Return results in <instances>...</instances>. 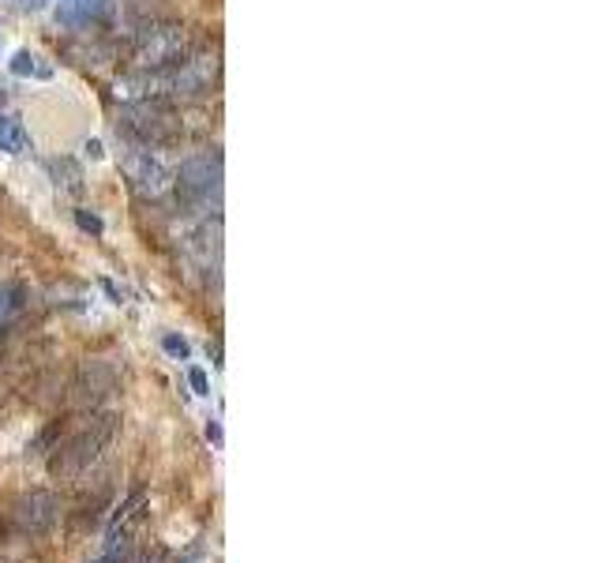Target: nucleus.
I'll return each mask as SVG.
<instances>
[{
	"label": "nucleus",
	"instance_id": "7ed1b4c3",
	"mask_svg": "<svg viewBox=\"0 0 600 563\" xmlns=\"http://www.w3.org/2000/svg\"><path fill=\"white\" fill-rule=\"evenodd\" d=\"M173 199L188 218H218L222 210V151L207 147L173 170Z\"/></svg>",
	"mask_w": 600,
	"mask_h": 563
},
{
	"label": "nucleus",
	"instance_id": "6e6552de",
	"mask_svg": "<svg viewBox=\"0 0 600 563\" xmlns=\"http://www.w3.org/2000/svg\"><path fill=\"white\" fill-rule=\"evenodd\" d=\"M60 496L53 489H26L8 504V526L20 538H42L60 522Z\"/></svg>",
	"mask_w": 600,
	"mask_h": 563
},
{
	"label": "nucleus",
	"instance_id": "ddd939ff",
	"mask_svg": "<svg viewBox=\"0 0 600 563\" xmlns=\"http://www.w3.org/2000/svg\"><path fill=\"white\" fill-rule=\"evenodd\" d=\"M34 60H38V57H34V53H15V57H12V72L15 76H49V68H38V65H34Z\"/></svg>",
	"mask_w": 600,
	"mask_h": 563
},
{
	"label": "nucleus",
	"instance_id": "2eb2a0df",
	"mask_svg": "<svg viewBox=\"0 0 600 563\" xmlns=\"http://www.w3.org/2000/svg\"><path fill=\"white\" fill-rule=\"evenodd\" d=\"M162 346H165V354H173V357H188V342H184V338H176V334H165V342H162Z\"/></svg>",
	"mask_w": 600,
	"mask_h": 563
},
{
	"label": "nucleus",
	"instance_id": "20e7f679",
	"mask_svg": "<svg viewBox=\"0 0 600 563\" xmlns=\"http://www.w3.org/2000/svg\"><path fill=\"white\" fill-rule=\"evenodd\" d=\"M117 136L165 151V147L181 143V139L188 136V128H184V120H181V105L125 102L120 105V117H117Z\"/></svg>",
	"mask_w": 600,
	"mask_h": 563
},
{
	"label": "nucleus",
	"instance_id": "f3484780",
	"mask_svg": "<svg viewBox=\"0 0 600 563\" xmlns=\"http://www.w3.org/2000/svg\"><path fill=\"white\" fill-rule=\"evenodd\" d=\"M125 552L128 549H113V552H105L102 560H94V563H125Z\"/></svg>",
	"mask_w": 600,
	"mask_h": 563
},
{
	"label": "nucleus",
	"instance_id": "1a4fd4ad",
	"mask_svg": "<svg viewBox=\"0 0 600 563\" xmlns=\"http://www.w3.org/2000/svg\"><path fill=\"white\" fill-rule=\"evenodd\" d=\"M113 499H117V485H113L109 478L99 481V485H91L83 496L76 499L72 512H68V530H72L76 538L99 530V526L105 522V515L113 512Z\"/></svg>",
	"mask_w": 600,
	"mask_h": 563
},
{
	"label": "nucleus",
	"instance_id": "f257e3e1",
	"mask_svg": "<svg viewBox=\"0 0 600 563\" xmlns=\"http://www.w3.org/2000/svg\"><path fill=\"white\" fill-rule=\"evenodd\" d=\"M218 49L196 46L188 57L165 68H139L128 79H120L117 91L128 102H170V105H188L215 91L218 83Z\"/></svg>",
	"mask_w": 600,
	"mask_h": 563
},
{
	"label": "nucleus",
	"instance_id": "423d86ee",
	"mask_svg": "<svg viewBox=\"0 0 600 563\" xmlns=\"http://www.w3.org/2000/svg\"><path fill=\"white\" fill-rule=\"evenodd\" d=\"M192 49H196V42H192L188 26L150 20L136 31L131 57H136L139 68H165V65H176L181 57H188Z\"/></svg>",
	"mask_w": 600,
	"mask_h": 563
},
{
	"label": "nucleus",
	"instance_id": "0eeeda50",
	"mask_svg": "<svg viewBox=\"0 0 600 563\" xmlns=\"http://www.w3.org/2000/svg\"><path fill=\"white\" fill-rule=\"evenodd\" d=\"M120 387V365L113 357H86L76 368L72 383H68V410L91 413L102 410V402Z\"/></svg>",
	"mask_w": 600,
	"mask_h": 563
},
{
	"label": "nucleus",
	"instance_id": "4468645a",
	"mask_svg": "<svg viewBox=\"0 0 600 563\" xmlns=\"http://www.w3.org/2000/svg\"><path fill=\"white\" fill-rule=\"evenodd\" d=\"M76 222H79V230L102 237V218H99V215H91V210H76Z\"/></svg>",
	"mask_w": 600,
	"mask_h": 563
},
{
	"label": "nucleus",
	"instance_id": "39448f33",
	"mask_svg": "<svg viewBox=\"0 0 600 563\" xmlns=\"http://www.w3.org/2000/svg\"><path fill=\"white\" fill-rule=\"evenodd\" d=\"M120 170H125V181H128V188L136 192L139 204L158 207V204H165V199H173V170L158 147L125 139Z\"/></svg>",
	"mask_w": 600,
	"mask_h": 563
},
{
	"label": "nucleus",
	"instance_id": "f8f14e48",
	"mask_svg": "<svg viewBox=\"0 0 600 563\" xmlns=\"http://www.w3.org/2000/svg\"><path fill=\"white\" fill-rule=\"evenodd\" d=\"M23 297H26L23 286H0V328H4L15 312H20Z\"/></svg>",
	"mask_w": 600,
	"mask_h": 563
},
{
	"label": "nucleus",
	"instance_id": "9b49d317",
	"mask_svg": "<svg viewBox=\"0 0 600 563\" xmlns=\"http://www.w3.org/2000/svg\"><path fill=\"white\" fill-rule=\"evenodd\" d=\"M0 151H8V154H23L26 151V131H23L20 120L0 117Z\"/></svg>",
	"mask_w": 600,
	"mask_h": 563
},
{
	"label": "nucleus",
	"instance_id": "dca6fc26",
	"mask_svg": "<svg viewBox=\"0 0 600 563\" xmlns=\"http://www.w3.org/2000/svg\"><path fill=\"white\" fill-rule=\"evenodd\" d=\"M192 387H196L199 394H207V372H203V368H192Z\"/></svg>",
	"mask_w": 600,
	"mask_h": 563
},
{
	"label": "nucleus",
	"instance_id": "f03ea898",
	"mask_svg": "<svg viewBox=\"0 0 600 563\" xmlns=\"http://www.w3.org/2000/svg\"><path fill=\"white\" fill-rule=\"evenodd\" d=\"M117 433H120V413L113 410L83 413V421L76 428H65V436L49 451V473L57 481H79L86 470H94L105 459Z\"/></svg>",
	"mask_w": 600,
	"mask_h": 563
},
{
	"label": "nucleus",
	"instance_id": "a211bd4d",
	"mask_svg": "<svg viewBox=\"0 0 600 563\" xmlns=\"http://www.w3.org/2000/svg\"><path fill=\"white\" fill-rule=\"evenodd\" d=\"M20 4H26V8H42L46 0H20Z\"/></svg>",
	"mask_w": 600,
	"mask_h": 563
},
{
	"label": "nucleus",
	"instance_id": "9d476101",
	"mask_svg": "<svg viewBox=\"0 0 600 563\" xmlns=\"http://www.w3.org/2000/svg\"><path fill=\"white\" fill-rule=\"evenodd\" d=\"M113 0H60V20L68 26H83V23H94L109 12Z\"/></svg>",
	"mask_w": 600,
	"mask_h": 563
}]
</instances>
